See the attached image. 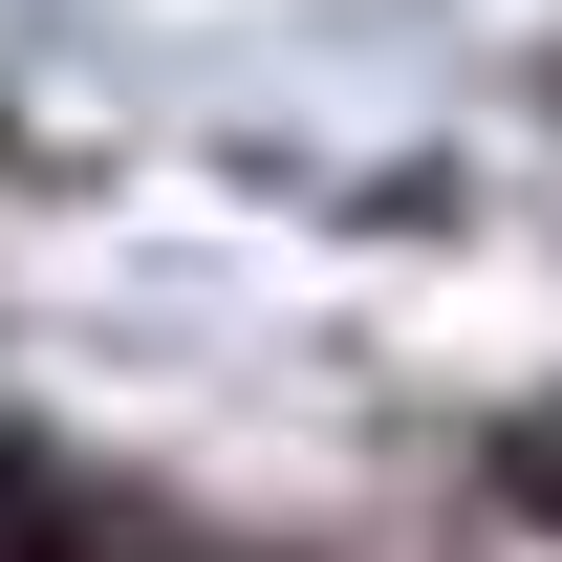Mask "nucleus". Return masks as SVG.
<instances>
[{
    "mask_svg": "<svg viewBox=\"0 0 562 562\" xmlns=\"http://www.w3.org/2000/svg\"><path fill=\"white\" fill-rule=\"evenodd\" d=\"M476 497H519V519H562V412H497V432H476Z\"/></svg>",
    "mask_w": 562,
    "mask_h": 562,
    "instance_id": "obj_1",
    "label": "nucleus"
}]
</instances>
